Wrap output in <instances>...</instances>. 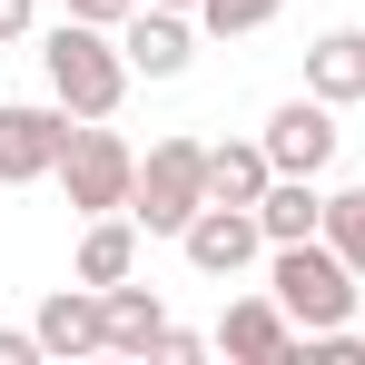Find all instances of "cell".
Masks as SVG:
<instances>
[{"label":"cell","mask_w":365,"mask_h":365,"mask_svg":"<svg viewBox=\"0 0 365 365\" xmlns=\"http://www.w3.org/2000/svg\"><path fill=\"white\" fill-rule=\"evenodd\" d=\"M217 346H227L237 365H287V356H306V326L277 306V287H267V297H237L227 316H217Z\"/></svg>","instance_id":"cell-9"},{"label":"cell","mask_w":365,"mask_h":365,"mask_svg":"<svg viewBox=\"0 0 365 365\" xmlns=\"http://www.w3.org/2000/svg\"><path fill=\"white\" fill-rule=\"evenodd\" d=\"M257 227H267V247H287V237H326V187H316V178H277L267 197H257Z\"/></svg>","instance_id":"cell-15"},{"label":"cell","mask_w":365,"mask_h":365,"mask_svg":"<svg viewBox=\"0 0 365 365\" xmlns=\"http://www.w3.org/2000/svg\"><path fill=\"white\" fill-rule=\"evenodd\" d=\"M178 257L197 267V277H247V267L267 257V227H257V207H227V197H207V207L178 227Z\"/></svg>","instance_id":"cell-7"},{"label":"cell","mask_w":365,"mask_h":365,"mask_svg":"<svg viewBox=\"0 0 365 365\" xmlns=\"http://www.w3.org/2000/svg\"><path fill=\"white\" fill-rule=\"evenodd\" d=\"M197 40H207L197 10H158V0H138V10L119 20V50H128L138 79H187V69H197Z\"/></svg>","instance_id":"cell-8"},{"label":"cell","mask_w":365,"mask_h":365,"mask_svg":"<svg viewBox=\"0 0 365 365\" xmlns=\"http://www.w3.org/2000/svg\"><path fill=\"white\" fill-rule=\"evenodd\" d=\"M128 10H138V0H69V20H99V30H119Z\"/></svg>","instance_id":"cell-20"},{"label":"cell","mask_w":365,"mask_h":365,"mask_svg":"<svg viewBox=\"0 0 365 365\" xmlns=\"http://www.w3.org/2000/svg\"><path fill=\"white\" fill-rule=\"evenodd\" d=\"M138 237H148V227H138L128 207L89 217V227H79V257H69V277H79V287H119V277H138Z\"/></svg>","instance_id":"cell-11"},{"label":"cell","mask_w":365,"mask_h":365,"mask_svg":"<svg viewBox=\"0 0 365 365\" xmlns=\"http://www.w3.org/2000/svg\"><path fill=\"white\" fill-rule=\"evenodd\" d=\"M207 207V138H148L138 148V187H128V217L148 227V237H178L187 217Z\"/></svg>","instance_id":"cell-3"},{"label":"cell","mask_w":365,"mask_h":365,"mask_svg":"<svg viewBox=\"0 0 365 365\" xmlns=\"http://www.w3.org/2000/svg\"><path fill=\"white\" fill-rule=\"evenodd\" d=\"M40 69H50V99H60L69 119H119V99H128V50H119V30H99V20H50L40 30Z\"/></svg>","instance_id":"cell-1"},{"label":"cell","mask_w":365,"mask_h":365,"mask_svg":"<svg viewBox=\"0 0 365 365\" xmlns=\"http://www.w3.org/2000/svg\"><path fill=\"white\" fill-rule=\"evenodd\" d=\"M277 187V158H267V138H207V197H227V207H257Z\"/></svg>","instance_id":"cell-14"},{"label":"cell","mask_w":365,"mask_h":365,"mask_svg":"<svg viewBox=\"0 0 365 365\" xmlns=\"http://www.w3.org/2000/svg\"><path fill=\"white\" fill-rule=\"evenodd\" d=\"M287 0H197V30L207 40H247V30H267Z\"/></svg>","instance_id":"cell-17"},{"label":"cell","mask_w":365,"mask_h":365,"mask_svg":"<svg viewBox=\"0 0 365 365\" xmlns=\"http://www.w3.org/2000/svg\"><path fill=\"white\" fill-rule=\"evenodd\" d=\"M128 187H138V148L109 119H79L69 148H60V197L79 217H109V207H128Z\"/></svg>","instance_id":"cell-4"},{"label":"cell","mask_w":365,"mask_h":365,"mask_svg":"<svg viewBox=\"0 0 365 365\" xmlns=\"http://www.w3.org/2000/svg\"><path fill=\"white\" fill-rule=\"evenodd\" d=\"M158 10H197V0H158Z\"/></svg>","instance_id":"cell-21"},{"label":"cell","mask_w":365,"mask_h":365,"mask_svg":"<svg viewBox=\"0 0 365 365\" xmlns=\"http://www.w3.org/2000/svg\"><path fill=\"white\" fill-rule=\"evenodd\" d=\"M69 109L60 99H0V187H40L60 178V148H69Z\"/></svg>","instance_id":"cell-5"},{"label":"cell","mask_w":365,"mask_h":365,"mask_svg":"<svg viewBox=\"0 0 365 365\" xmlns=\"http://www.w3.org/2000/svg\"><path fill=\"white\" fill-rule=\"evenodd\" d=\"M30 326H40V356H109V316H99V287H79V277H69V287H50Z\"/></svg>","instance_id":"cell-10"},{"label":"cell","mask_w":365,"mask_h":365,"mask_svg":"<svg viewBox=\"0 0 365 365\" xmlns=\"http://www.w3.org/2000/svg\"><path fill=\"white\" fill-rule=\"evenodd\" d=\"M99 316H109V356H158L168 346V306H158V287H138V277L99 287Z\"/></svg>","instance_id":"cell-13"},{"label":"cell","mask_w":365,"mask_h":365,"mask_svg":"<svg viewBox=\"0 0 365 365\" xmlns=\"http://www.w3.org/2000/svg\"><path fill=\"white\" fill-rule=\"evenodd\" d=\"M257 138H267L277 178H326V168H336V138H346V128H336V99L297 89V99H277V109H267V128H257Z\"/></svg>","instance_id":"cell-6"},{"label":"cell","mask_w":365,"mask_h":365,"mask_svg":"<svg viewBox=\"0 0 365 365\" xmlns=\"http://www.w3.org/2000/svg\"><path fill=\"white\" fill-rule=\"evenodd\" d=\"M30 30H40V0H0V50L30 40Z\"/></svg>","instance_id":"cell-18"},{"label":"cell","mask_w":365,"mask_h":365,"mask_svg":"<svg viewBox=\"0 0 365 365\" xmlns=\"http://www.w3.org/2000/svg\"><path fill=\"white\" fill-rule=\"evenodd\" d=\"M326 247L365 277V187H326Z\"/></svg>","instance_id":"cell-16"},{"label":"cell","mask_w":365,"mask_h":365,"mask_svg":"<svg viewBox=\"0 0 365 365\" xmlns=\"http://www.w3.org/2000/svg\"><path fill=\"white\" fill-rule=\"evenodd\" d=\"M267 287H277V306L297 316L306 336H316V326H356V297H365V277H356L326 237H287V247H267Z\"/></svg>","instance_id":"cell-2"},{"label":"cell","mask_w":365,"mask_h":365,"mask_svg":"<svg viewBox=\"0 0 365 365\" xmlns=\"http://www.w3.org/2000/svg\"><path fill=\"white\" fill-rule=\"evenodd\" d=\"M0 365H40V326H0Z\"/></svg>","instance_id":"cell-19"},{"label":"cell","mask_w":365,"mask_h":365,"mask_svg":"<svg viewBox=\"0 0 365 365\" xmlns=\"http://www.w3.org/2000/svg\"><path fill=\"white\" fill-rule=\"evenodd\" d=\"M306 89L336 99V109H356V99H365V30H356V20H336V30L306 40Z\"/></svg>","instance_id":"cell-12"}]
</instances>
